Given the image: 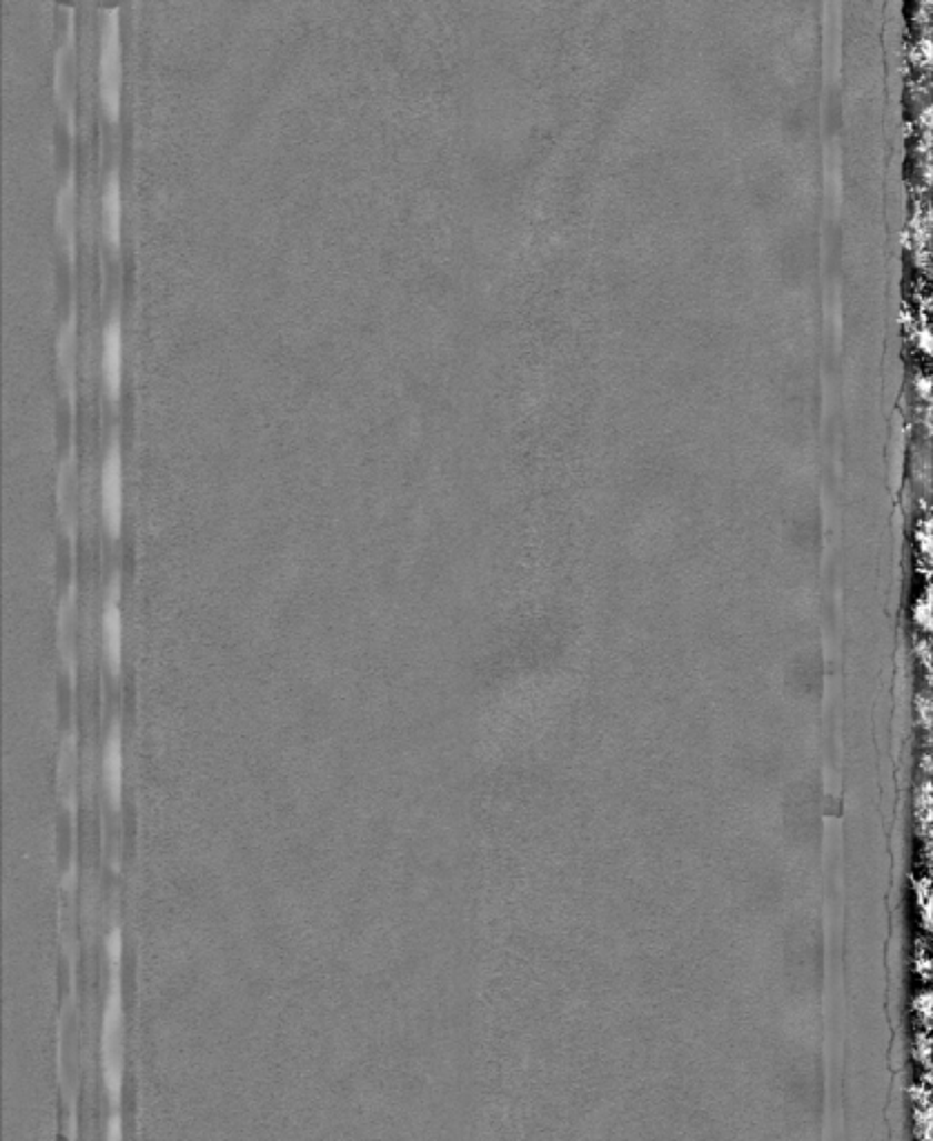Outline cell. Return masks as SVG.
Here are the masks:
<instances>
[{"mask_svg":"<svg viewBox=\"0 0 933 1141\" xmlns=\"http://www.w3.org/2000/svg\"><path fill=\"white\" fill-rule=\"evenodd\" d=\"M99 97L112 123L121 119L123 101V46H121V10L108 8L101 19L99 37Z\"/></svg>","mask_w":933,"mask_h":1141,"instance_id":"6da1fadb","label":"cell"},{"mask_svg":"<svg viewBox=\"0 0 933 1141\" xmlns=\"http://www.w3.org/2000/svg\"><path fill=\"white\" fill-rule=\"evenodd\" d=\"M101 520L110 538H119L126 520V473L121 440L114 433L101 462Z\"/></svg>","mask_w":933,"mask_h":1141,"instance_id":"7a4b0ae2","label":"cell"},{"mask_svg":"<svg viewBox=\"0 0 933 1141\" xmlns=\"http://www.w3.org/2000/svg\"><path fill=\"white\" fill-rule=\"evenodd\" d=\"M57 513L63 527V533L70 542L77 540L79 533V516H81V480H79V456L74 440L70 442L66 456L59 462L57 471Z\"/></svg>","mask_w":933,"mask_h":1141,"instance_id":"3957f363","label":"cell"},{"mask_svg":"<svg viewBox=\"0 0 933 1141\" xmlns=\"http://www.w3.org/2000/svg\"><path fill=\"white\" fill-rule=\"evenodd\" d=\"M74 8H70L68 30L63 43L54 54V97L66 114L68 128L74 134L77 126V46H74Z\"/></svg>","mask_w":933,"mask_h":1141,"instance_id":"277c9868","label":"cell"},{"mask_svg":"<svg viewBox=\"0 0 933 1141\" xmlns=\"http://www.w3.org/2000/svg\"><path fill=\"white\" fill-rule=\"evenodd\" d=\"M101 649L112 675H119L126 660V620L121 609V589L114 582L101 609Z\"/></svg>","mask_w":933,"mask_h":1141,"instance_id":"5b68a950","label":"cell"},{"mask_svg":"<svg viewBox=\"0 0 933 1141\" xmlns=\"http://www.w3.org/2000/svg\"><path fill=\"white\" fill-rule=\"evenodd\" d=\"M101 781L110 810L119 812L123 805L126 792V749H123V729L119 722L112 724L103 753H101Z\"/></svg>","mask_w":933,"mask_h":1141,"instance_id":"8992f818","label":"cell"},{"mask_svg":"<svg viewBox=\"0 0 933 1141\" xmlns=\"http://www.w3.org/2000/svg\"><path fill=\"white\" fill-rule=\"evenodd\" d=\"M101 370L103 382L112 400H119L123 389V370H126V339H123V319L121 312L114 310L103 326V348H101Z\"/></svg>","mask_w":933,"mask_h":1141,"instance_id":"52a82bcc","label":"cell"},{"mask_svg":"<svg viewBox=\"0 0 933 1141\" xmlns=\"http://www.w3.org/2000/svg\"><path fill=\"white\" fill-rule=\"evenodd\" d=\"M77 348H79V310L72 301L68 317L59 326L57 332V372L63 393L70 400V407H77Z\"/></svg>","mask_w":933,"mask_h":1141,"instance_id":"ba28073f","label":"cell"},{"mask_svg":"<svg viewBox=\"0 0 933 1141\" xmlns=\"http://www.w3.org/2000/svg\"><path fill=\"white\" fill-rule=\"evenodd\" d=\"M79 781H81V755H79V738L77 731H68L59 747L57 760V794L63 810L74 812L79 801Z\"/></svg>","mask_w":933,"mask_h":1141,"instance_id":"9c48e42d","label":"cell"},{"mask_svg":"<svg viewBox=\"0 0 933 1141\" xmlns=\"http://www.w3.org/2000/svg\"><path fill=\"white\" fill-rule=\"evenodd\" d=\"M77 584L70 587L61 602H59V618H57V642L63 669L70 675H77V662H79V602H77Z\"/></svg>","mask_w":933,"mask_h":1141,"instance_id":"30bf717a","label":"cell"},{"mask_svg":"<svg viewBox=\"0 0 933 1141\" xmlns=\"http://www.w3.org/2000/svg\"><path fill=\"white\" fill-rule=\"evenodd\" d=\"M77 170L74 166L68 170L63 183L57 190L54 201V221L59 237L63 241V248L70 257V261H77Z\"/></svg>","mask_w":933,"mask_h":1141,"instance_id":"8fae6325","label":"cell"},{"mask_svg":"<svg viewBox=\"0 0 933 1141\" xmlns=\"http://www.w3.org/2000/svg\"><path fill=\"white\" fill-rule=\"evenodd\" d=\"M101 217H103V232L108 237V243L119 250L123 243V188H121V172L119 168H110L103 194H101Z\"/></svg>","mask_w":933,"mask_h":1141,"instance_id":"7c38bea8","label":"cell"}]
</instances>
